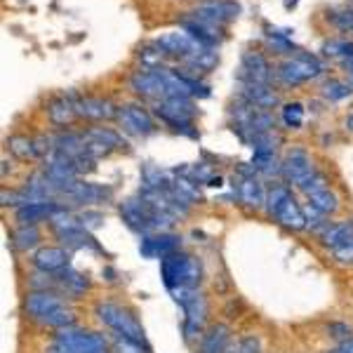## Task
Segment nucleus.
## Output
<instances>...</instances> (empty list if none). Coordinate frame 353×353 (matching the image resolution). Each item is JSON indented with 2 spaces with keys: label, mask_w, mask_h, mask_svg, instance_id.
<instances>
[{
  "label": "nucleus",
  "mask_w": 353,
  "mask_h": 353,
  "mask_svg": "<svg viewBox=\"0 0 353 353\" xmlns=\"http://www.w3.org/2000/svg\"><path fill=\"white\" fill-rule=\"evenodd\" d=\"M161 276L168 290L174 288H198L203 276L201 261L186 252H174L170 257L161 259Z\"/></svg>",
  "instance_id": "1"
},
{
  "label": "nucleus",
  "mask_w": 353,
  "mask_h": 353,
  "mask_svg": "<svg viewBox=\"0 0 353 353\" xmlns=\"http://www.w3.org/2000/svg\"><path fill=\"white\" fill-rule=\"evenodd\" d=\"M97 351H109V341L104 334H97L92 330H81L76 325L57 330L54 344L50 353H97Z\"/></svg>",
  "instance_id": "2"
},
{
  "label": "nucleus",
  "mask_w": 353,
  "mask_h": 353,
  "mask_svg": "<svg viewBox=\"0 0 353 353\" xmlns=\"http://www.w3.org/2000/svg\"><path fill=\"white\" fill-rule=\"evenodd\" d=\"M97 316H99V321L104 323L111 332L123 334V337L146 346L144 327L139 325V321H137L128 309H123V306H118V304H111V301H101V304H97Z\"/></svg>",
  "instance_id": "3"
},
{
  "label": "nucleus",
  "mask_w": 353,
  "mask_h": 353,
  "mask_svg": "<svg viewBox=\"0 0 353 353\" xmlns=\"http://www.w3.org/2000/svg\"><path fill=\"white\" fill-rule=\"evenodd\" d=\"M156 113L168 125H172L174 130L193 134L189 128L193 123V113H196V109H193L189 97H168V99H161L156 104Z\"/></svg>",
  "instance_id": "4"
},
{
  "label": "nucleus",
  "mask_w": 353,
  "mask_h": 353,
  "mask_svg": "<svg viewBox=\"0 0 353 353\" xmlns=\"http://www.w3.org/2000/svg\"><path fill=\"white\" fill-rule=\"evenodd\" d=\"M321 71H323V66L318 64L316 57L294 54L278 66V78L285 85H299V83L313 81L316 76H321Z\"/></svg>",
  "instance_id": "5"
},
{
  "label": "nucleus",
  "mask_w": 353,
  "mask_h": 353,
  "mask_svg": "<svg viewBox=\"0 0 353 353\" xmlns=\"http://www.w3.org/2000/svg\"><path fill=\"white\" fill-rule=\"evenodd\" d=\"M57 196H64V198H68V201L81 203V205H99V203L111 201V189L76 179V181H68V184L59 186Z\"/></svg>",
  "instance_id": "6"
},
{
  "label": "nucleus",
  "mask_w": 353,
  "mask_h": 353,
  "mask_svg": "<svg viewBox=\"0 0 353 353\" xmlns=\"http://www.w3.org/2000/svg\"><path fill=\"white\" fill-rule=\"evenodd\" d=\"M61 306H66V304L61 301L59 294L52 292V290H33V292H28V297H26L28 316L38 323H45V318L52 316L54 311H59Z\"/></svg>",
  "instance_id": "7"
},
{
  "label": "nucleus",
  "mask_w": 353,
  "mask_h": 353,
  "mask_svg": "<svg viewBox=\"0 0 353 353\" xmlns=\"http://www.w3.org/2000/svg\"><path fill=\"white\" fill-rule=\"evenodd\" d=\"M130 85L137 94L141 97H158V99H165V90H168V78H165V68H144V71H137L132 78H130Z\"/></svg>",
  "instance_id": "8"
},
{
  "label": "nucleus",
  "mask_w": 353,
  "mask_h": 353,
  "mask_svg": "<svg viewBox=\"0 0 353 353\" xmlns=\"http://www.w3.org/2000/svg\"><path fill=\"white\" fill-rule=\"evenodd\" d=\"M313 172H316V168H313L311 156L304 149H292L285 156V161L281 163V174L285 176V181H290V184L299 186Z\"/></svg>",
  "instance_id": "9"
},
{
  "label": "nucleus",
  "mask_w": 353,
  "mask_h": 353,
  "mask_svg": "<svg viewBox=\"0 0 353 353\" xmlns=\"http://www.w3.org/2000/svg\"><path fill=\"white\" fill-rule=\"evenodd\" d=\"M118 121H121L123 130L130 134H137V137H146L151 134L153 130V121L149 116V111L141 109L139 104H128V106H121L118 109Z\"/></svg>",
  "instance_id": "10"
},
{
  "label": "nucleus",
  "mask_w": 353,
  "mask_h": 353,
  "mask_svg": "<svg viewBox=\"0 0 353 353\" xmlns=\"http://www.w3.org/2000/svg\"><path fill=\"white\" fill-rule=\"evenodd\" d=\"M181 248V238L174 233H156V236H144L141 241V254L149 259H165L170 254L179 252Z\"/></svg>",
  "instance_id": "11"
},
{
  "label": "nucleus",
  "mask_w": 353,
  "mask_h": 353,
  "mask_svg": "<svg viewBox=\"0 0 353 353\" xmlns=\"http://www.w3.org/2000/svg\"><path fill=\"white\" fill-rule=\"evenodd\" d=\"M238 12H241V8H238L236 3H231V0H210V3L198 5L191 14L203 21H210V24L219 26L221 21H229L233 17H238Z\"/></svg>",
  "instance_id": "12"
},
{
  "label": "nucleus",
  "mask_w": 353,
  "mask_h": 353,
  "mask_svg": "<svg viewBox=\"0 0 353 353\" xmlns=\"http://www.w3.org/2000/svg\"><path fill=\"white\" fill-rule=\"evenodd\" d=\"M156 45L163 50L165 54H174V57H181V59H186L189 54L198 52V50H203L201 45L193 41V38L186 31L163 33V36L156 41ZM205 50H208V48H205Z\"/></svg>",
  "instance_id": "13"
},
{
  "label": "nucleus",
  "mask_w": 353,
  "mask_h": 353,
  "mask_svg": "<svg viewBox=\"0 0 353 353\" xmlns=\"http://www.w3.org/2000/svg\"><path fill=\"white\" fill-rule=\"evenodd\" d=\"M205 316H208V304L201 292L196 294V299H191L184 306V334L186 339H196L203 332L205 325Z\"/></svg>",
  "instance_id": "14"
},
{
  "label": "nucleus",
  "mask_w": 353,
  "mask_h": 353,
  "mask_svg": "<svg viewBox=\"0 0 353 353\" xmlns=\"http://www.w3.org/2000/svg\"><path fill=\"white\" fill-rule=\"evenodd\" d=\"M78 116L90 118V121H109V118H118V109L109 99H99V97H85V99L76 101Z\"/></svg>",
  "instance_id": "15"
},
{
  "label": "nucleus",
  "mask_w": 353,
  "mask_h": 353,
  "mask_svg": "<svg viewBox=\"0 0 353 353\" xmlns=\"http://www.w3.org/2000/svg\"><path fill=\"white\" fill-rule=\"evenodd\" d=\"M241 97H243V101H248V104L257 106V109H264V111H269L278 104V94L273 92L269 85H259V83H250V81L241 83Z\"/></svg>",
  "instance_id": "16"
},
{
  "label": "nucleus",
  "mask_w": 353,
  "mask_h": 353,
  "mask_svg": "<svg viewBox=\"0 0 353 353\" xmlns=\"http://www.w3.org/2000/svg\"><path fill=\"white\" fill-rule=\"evenodd\" d=\"M33 266L43 273H59L68 269V252L64 248H41L33 254Z\"/></svg>",
  "instance_id": "17"
},
{
  "label": "nucleus",
  "mask_w": 353,
  "mask_h": 353,
  "mask_svg": "<svg viewBox=\"0 0 353 353\" xmlns=\"http://www.w3.org/2000/svg\"><path fill=\"white\" fill-rule=\"evenodd\" d=\"M59 208V203L54 201H48V203H28V205H21L17 208V221L21 226H36L41 224L45 219H52L54 210Z\"/></svg>",
  "instance_id": "18"
},
{
  "label": "nucleus",
  "mask_w": 353,
  "mask_h": 353,
  "mask_svg": "<svg viewBox=\"0 0 353 353\" xmlns=\"http://www.w3.org/2000/svg\"><path fill=\"white\" fill-rule=\"evenodd\" d=\"M243 81L269 85L271 81V66L266 61L264 54L259 52H248L243 57Z\"/></svg>",
  "instance_id": "19"
},
{
  "label": "nucleus",
  "mask_w": 353,
  "mask_h": 353,
  "mask_svg": "<svg viewBox=\"0 0 353 353\" xmlns=\"http://www.w3.org/2000/svg\"><path fill=\"white\" fill-rule=\"evenodd\" d=\"M266 196L269 193L264 191V184L257 176H243L241 184H238V198H241L243 205H248L252 210L266 208Z\"/></svg>",
  "instance_id": "20"
},
{
  "label": "nucleus",
  "mask_w": 353,
  "mask_h": 353,
  "mask_svg": "<svg viewBox=\"0 0 353 353\" xmlns=\"http://www.w3.org/2000/svg\"><path fill=\"white\" fill-rule=\"evenodd\" d=\"M276 219L281 221L285 229L290 231H304L309 229V221H306V214H304V208L294 201V198H290V201L283 205L281 210L276 212Z\"/></svg>",
  "instance_id": "21"
},
{
  "label": "nucleus",
  "mask_w": 353,
  "mask_h": 353,
  "mask_svg": "<svg viewBox=\"0 0 353 353\" xmlns=\"http://www.w3.org/2000/svg\"><path fill=\"white\" fill-rule=\"evenodd\" d=\"M229 344H231V330L217 323V325H212L203 334L201 353H224Z\"/></svg>",
  "instance_id": "22"
},
{
  "label": "nucleus",
  "mask_w": 353,
  "mask_h": 353,
  "mask_svg": "<svg viewBox=\"0 0 353 353\" xmlns=\"http://www.w3.org/2000/svg\"><path fill=\"white\" fill-rule=\"evenodd\" d=\"M48 116H50V121H52V125H59V128H64V125H71L78 118L76 101L66 99V97H61V99H54L52 104L48 106Z\"/></svg>",
  "instance_id": "23"
},
{
  "label": "nucleus",
  "mask_w": 353,
  "mask_h": 353,
  "mask_svg": "<svg viewBox=\"0 0 353 353\" xmlns=\"http://www.w3.org/2000/svg\"><path fill=\"white\" fill-rule=\"evenodd\" d=\"M54 151L64 153L68 158H78L85 153V134L78 132H64L54 137Z\"/></svg>",
  "instance_id": "24"
},
{
  "label": "nucleus",
  "mask_w": 353,
  "mask_h": 353,
  "mask_svg": "<svg viewBox=\"0 0 353 353\" xmlns=\"http://www.w3.org/2000/svg\"><path fill=\"white\" fill-rule=\"evenodd\" d=\"M309 205L311 208H316L321 214H325V217H330V214H334L339 210V198L337 193H334L332 189H323V191H316L309 196Z\"/></svg>",
  "instance_id": "25"
},
{
  "label": "nucleus",
  "mask_w": 353,
  "mask_h": 353,
  "mask_svg": "<svg viewBox=\"0 0 353 353\" xmlns=\"http://www.w3.org/2000/svg\"><path fill=\"white\" fill-rule=\"evenodd\" d=\"M351 236H353V224H349V221H339V224L325 226L321 238H323V243L332 250V248H337V245H341L344 241H349Z\"/></svg>",
  "instance_id": "26"
},
{
  "label": "nucleus",
  "mask_w": 353,
  "mask_h": 353,
  "mask_svg": "<svg viewBox=\"0 0 353 353\" xmlns=\"http://www.w3.org/2000/svg\"><path fill=\"white\" fill-rule=\"evenodd\" d=\"M57 285L64 288L68 294H81L88 290V278H83L78 271L73 269H64L59 271V276H57Z\"/></svg>",
  "instance_id": "27"
},
{
  "label": "nucleus",
  "mask_w": 353,
  "mask_h": 353,
  "mask_svg": "<svg viewBox=\"0 0 353 353\" xmlns=\"http://www.w3.org/2000/svg\"><path fill=\"white\" fill-rule=\"evenodd\" d=\"M8 146H10V151H12L17 158H21V161H33V158L38 156L36 139H28V137L12 134L8 139Z\"/></svg>",
  "instance_id": "28"
},
{
  "label": "nucleus",
  "mask_w": 353,
  "mask_h": 353,
  "mask_svg": "<svg viewBox=\"0 0 353 353\" xmlns=\"http://www.w3.org/2000/svg\"><path fill=\"white\" fill-rule=\"evenodd\" d=\"M85 137L88 139H94V141H99V144H104L106 149H123L125 146V141H123V137L116 132V130H111V128H90L88 132H85Z\"/></svg>",
  "instance_id": "29"
},
{
  "label": "nucleus",
  "mask_w": 353,
  "mask_h": 353,
  "mask_svg": "<svg viewBox=\"0 0 353 353\" xmlns=\"http://www.w3.org/2000/svg\"><path fill=\"white\" fill-rule=\"evenodd\" d=\"M186 64H189L191 71H210V68L217 66V52L214 50H198V52H193L186 57Z\"/></svg>",
  "instance_id": "30"
},
{
  "label": "nucleus",
  "mask_w": 353,
  "mask_h": 353,
  "mask_svg": "<svg viewBox=\"0 0 353 353\" xmlns=\"http://www.w3.org/2000/svg\"><path fill=\"white\" fill-rule=\"evenodd\" d=\"M290 198H292V191H290L288 186H281V184L273 186L269 191V196H266V210H269L271 217H276V212L290 201Z\"/></svg>",
  "instance_id": "31"
},
{
  "label": "nucleus",
  "mask_w": 353,
  "mask_h": 353,
  "mask_svg": "<svg viewBox=\"0 0 353 353\" xmlns=\"http://www.w3.org/2000/svg\"><path fill=\"white\" fill-rule=\"evenodd\" d=\"M38 241H41V233H38L36 226H19L14 233V248L21 250V252L36 248Z\"/></svg>",
  "instance_id": "32"
},
{
  "label": "nucleus",
  "mask_w": 353,
  "mask_h": 353,
  "mask_svg": "<svg viewBox=\"0 0 353 353\" xmlns=\"http://www.w3.org/2000/svg\"><path fill=\"white\" fill-rule=\"evenodd\" d=\"M351 94H353V85L344 81H330L325 83V88H323V97H325L327 101H341Z\"/></svg>",
  "instance_id": "33"
},
{
  "label": "nucleus",
  "mask_w": 353,
  "mask_h": 353,
  "mask_svg": "<svg viewBox=\"0 0 353 353\" xmlns=\"http://www.w3.org/2000/svg\"><path fill=\"white\" fill-rule=\"evenodd\" d=\"M323 52H325L327 57H339V59L349 61V59H353V43L334 38V41H327L325 45H323Z\"/></svg>",
  "instance_id": "34"
},
{
  "label": "nucleus",
  "mask_w": 353,
  "mask_h": 353,
  "mask_svg": "<svg viewBox=\"0 0 353 353\" xmlns=\"http://www.w3.org/2000/svg\"><path fill=\"white\" fill-rule=\"evenodd\" d=\"M111 344L116 353H151L149 346L137 344V341L123 337V334H116V332H113V337H111Z\"/></svg>",
  "instance_id": "35"
},
{
  "label": "nucleus",
  "mask_w": 353,
  "mask_h": 353,
  "mask_svg": "<svg viewBox=\"0 0 353 353\" xmlns=\"http://www.w3.org/2000/svg\"><path fill=\"white\" fill-rule=\"evenodd\" d=\"M283 121H285L288 128H292V130L301 128V123H304V106L297 104V101L285 104L283 106Z\"/></svg>",
  "instance_id": "36"
},
{
  "label": "nucleus",
  "mask_w": 353,
  "mask_h": 353,
  "mask_svg": "<svg viewBox=\"0 0 353 353\" xmlns=\"http://www.w3.org/2000/svg\"><path fill=\"white\" fill-rule=\"evenodd\" d=\"M299 189L301 193H304L306 198L311 196V193H316V191H323V189H327V176L325 174H321V172H313L309 179H304L299 184Z\"/></svg>",
  "instance_id": "37"
},
{
  "label": "nucleus",
  "mask_w": 353,
  "mask_h": 353,
  "mask_svg": "<svg viewBox=\"0 0 353 353\" xmlns=\"http://www.w3.org/2000/svg\"><path fill=\"white\" fill-rule=\"evenodd\" d=\"M172 186L176 191L181 193V196L186 198V201H198L201 198V191H198V186H196V181L193 179H186V176H179L176 181H172Z\"/></svg>",
  "instance_id": "38"
},
{
  "label": "nucleus",
  "mask_w": 353,
  "mask_h": 353,
  "mask_svg": "<svg viewBox=\"0 0 353 353\" xmlns=\"http://www.w3.org/2000/svg\"><path fill=\"white\" fill-rule=\"evenodd\" d=\"M163 57H165V52L156 45V50H144V52H141V64H144V68L153 71V68H161Z\"/></svg>",
  "instance_id": "39"
},
{
  "label": "nucleus",
  "mask_w": 353,
  "mask_h": 353,
  "mask_svg": "<svg viewBox=\"0 0 353 353\" xmlns=\"http://www.w3.org/2000/svg\"><path fill=\"white\" fill-rule=\"evenodd\" d=\"M238 353H261V341L254 334H248L238 341Z\"/></svg>",
  "instance_id": "40"
},
{
  "label": "nucleus",
  "mask_w": 353,
  "mask_h": 353,
  "mask_svg": "<svg viewBox=\"0 0 353 353\" xmlns=\"http://www.w3.org/2000/svg\"><path fill=\"white\" fill-rule=\"evenodd\" d=\"M332 21L337 24L339 28H344V31H353V12H337L332 14Z\"/></svg>",
  "instance_id": "41"
},
{
  "label": "nucleus",
  "mask_w": 353,
  "mask_h": 353,
  "mask_svg": "<svg viewBox=\"0 0 353 353\" xmlns=\"http://www.w3.org/2000/svg\"><path fill=\"white\" fill-rule=\"evenodd\" d=\"M327 330H330V332H332V337H337L339 341L351 339V327L341 325V323H332V325H330Z\"/></svg>",
  "instance_id": "42"
},
{
  "label": "nucleus",
  "mask_w": 353,
  "mask_h": 353,
  "mask_svg": "<svg viewBox=\"0 0 353 353\" xmlns=\"http://www.w3.org/2000/svg\"><path fill=\"white\" fill-rule=\"evenodd\" d=\"M269 45H271L273 50H278V52H290V50H294L292 45L285 41V38H278V36L276 38H269Z\"/></svg>",
  "instance_id": "43"
},
{
  "label": "nucleus",
  "mask_w": 353,
  "mask_h": 353,
  "mask_svg": "<svg viewBox=\"0 0 353 353\" xmlns=\"http://www.w3.org/2000/svg\"><path fill=\"white\" fill-rule=\"evenodd\" d=\"M81 221H83L85 229H94V226L101 221V214H97V212H85L83 217H81Z\"/></svg>",
  "instance_id": "44"
},
{
  "label": "nucleus",
  "mask_w": 353,
  "mask_h": 353,
  "mask_svg": "<svg viewBox=\"0 0 353 353\" xmlns=\"http://www.w3.org/2000/svg\"><path fill=\"white\" fill-rule=\"evenodd\" d=\"M334 353H353V337L346 339V341H341L339 349H334Z\"/></svg>",
  "instance_id": "45"
},
{
  "label": "nucleus",
  "mask_w": 353,
  "mask_h": 353,
  "mask_svg": "<svg viewBox=\"0 0 353 353\" xmlns=\"http://www.w3.org/2000/svg\"><path fill=\"white\" fill-rule=\"evenodd\" d=\"M344 128L349 130V132H353V113H349V116H346V121H344Z\"/></svg>",
  "instance_id": "46"
},
{
  "label": "nucleus",
  "mask_w": 353,
  "mask_h": 353,
  "mask_svg": "<svg viewBox=\"0 0 353 353\" xmlns=\"http://www.w3.org/2000/svg\"><path fill=\"white\" fill-rule=\"evenodd\" d=\"M346 68H349V71H351V78H353V59L346 61Z\"/></svg>",
  "instance_id": "47"
},
{
  "label": "nucleus",
  "mask_w": 353,
  "mask_h": 353,
  "mask_svg": "<svg viewBox=\"0 0 353 353\" xmlns=\"http://www.w3.org/2000/svg\"><path fill=\"white\" fill-rule=\"evenodd\" d=\"M297 5V0H285V8H294Z\"/></svg>",
  "instance_id": "48"
},
{
  "label": "nucleus",
  "mask_w": 353,
  "mask_h": 353,
  "mask_svg": "<svg viewBox=\"0 0 353 353\" xmlns=\"http://www.w3.org/2000/svg\"><path fill=\"white\" fill-rule=\"evenodd\" d=\"M332 353H334V351H332Z\"/></svg>",
  "instance_id": "49"
}]
</instances>
